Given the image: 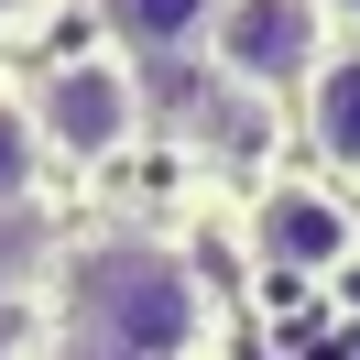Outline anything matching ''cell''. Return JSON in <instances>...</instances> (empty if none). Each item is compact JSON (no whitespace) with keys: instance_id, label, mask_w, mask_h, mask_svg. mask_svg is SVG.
<instances>
[{"instance_id":"5","label":"cell","mask_w":360,"mask_h":360,"mask_svg":"<svg viewBox=\"0 0 360 360\" xmlns=\"http://www.w3.org/2000/svg\"><path fill=\"white\" fill-rule=\"evenodd\" d=\"M98 11V44H120L142 77H175L207 55V22H219V0H88Z\"/></svg>"},{"instance_id":"8","label":"cell","mask_w":360,"mask_h":360,"mask_svg":"<svg viewBox=\"0 0 360 360\" xmlns=\"http://www.w3.org/2000/svg\"><path fill=\"white\" fill-rule=\"evenodd\" d=\"M55 11H66V0H0V44H33Z\"/></svg>"},{"instance_id":"9","label":"cell","mask_w":360,"mask_h":360,"mask_svg":"<svg viewBox=\"0 0 360 360\" xmlns=\"http://www.w3.org/2000/svg\"><path fill=\"white\" fill-rule=\"evenodd\" d=\"M328 22H338V44H360V0H328Z\"/></svg>"},{"instance_id":"4","label":"cell","mask_w":360,"mask_h":360,"mask_svg":"<svg viewBox=\"0 0 360 360\" xmlns=\"http://www.w3.org/2000/svg\"><path fill=\"white\" fill-rule=\"evenodd\" d=\"M251 251H262L273 273H338L360 251L349 186H328V175H273L262 197H251Z\"/></svg>"},{"instance_id":"1","label":"cell","mask_w":360,"mask_h":360,"mask_svg":"<svg viewBox=\"0 0 360 360\" xmlns=\"http://www.w3.org/2000/svg\"><path fill=\"white\" fill-rule=\"evenodd\" d=\"M55 306H66V349H98V360H197L207 349V284L186 273V251L142 240V229L66 240Z\"/></svg>"},{"instance_id":"10","label":"cell","mask_w":360,"mask_h":360,"mask_svg":"<svg viewBox=\"0 0 360 360\" xmlns=\"http://www.w3.org/2000/svg\"><path fill=\"white\" fill-rule=\"evenodd\" d=\"M66 360H98V349H66Z\"/></svg>"},{"instance_id":"3","label":"cell","mask_w":360,"mask_h":360,"mask_svg":"<svg viewBox=\"0 0 360 360\" xmlns=\"http://www.w3.org/2000/svg\"><path fill=\"white\" fill-rule=\"evenodd\" d=\"M328 55H338L328 0H219V22H207V66L229 88H251L262 110L273 98H306V77Z\"/></svg>"},{"instance_id":"2","label":"cell","mask_w":360,"mask_h":360,"mask_svg":"<svg viewBox=\"0 0 360 360\" xmlns=\"http://www.w3.org/2000/svg\"><path fill=\"white\" fill-rule=\"evenodd\" d=\"M22 88H33L44 164H66V175H110V164H131L142 131H153V77L120 44H55Z\"/></svg>"},{"instance_id":"7","label":"cell","mask_w":360,"mask_h":360,"mask_svg":"<svg viewBox=\"0 0 360 360\" xmlns=\"http://www.w3.org/2000/svg\"><path fill=\"white\" fill-rule=\"evenodd\" d=\"M33 175H44V131H33V88L0 77V207H22Z\"/></svg>"},{"instance_id":"6","label":"cell","mask_w":360,"mask_h":360,"mask_svg":"<svg viewBox=\"0 0 360 360\" xmlns=\"http://www.w3.org/2000/svg\"><path fill=\"white\" fill-rule=\"evenodd\" d=\"M295 142L316 153L328 186H360V44H338L328 66L306 77V98H295Z\"/></svg>"}]
</instances>
